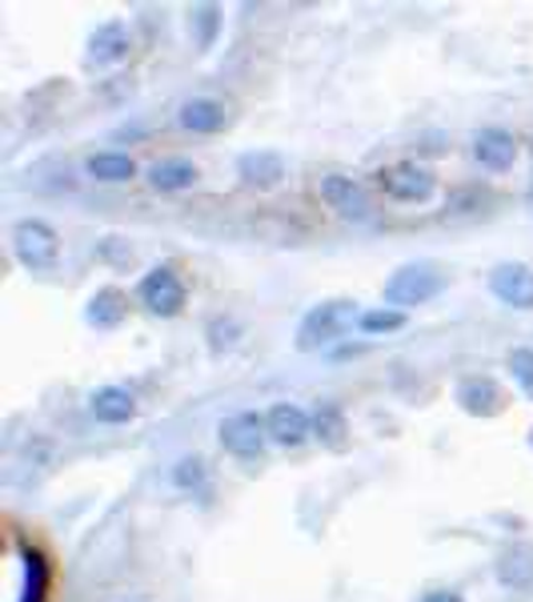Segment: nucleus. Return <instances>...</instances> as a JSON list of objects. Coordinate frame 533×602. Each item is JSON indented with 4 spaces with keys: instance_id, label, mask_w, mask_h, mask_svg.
Masks as SVG:
<instances>
[{
    "instance_id": "16",
    "label": "nucleus",
    "mask_w": 533,
    "mask_h": 602,
    "mask_svg": "<svg viewBox=\"0 0 533 602\" xmlns=\"http://www.w3.org/2000/svg\"><path fill=\"white\" fill-rule=\"evenodd\" d=\"M197 177H201L197 165L188 157H161V161H153L145 173V181L157 193H185L197 185Z\"/></svg>"
},
{
    "instance_id": "7",
    "label": "nucleus",
    "mask_w": 533,
    "mask_h": 602,
    "mask_svg": "<svg viewBox=\"0 0 533 602\" xmlns=\"http://www.w3.org/2000/svg\"><path fill=\"white\" fill-rule=\"evenodd\" d=\"M321 197L325 205L346 217V222H369L373 217V201H369V190L357 177H346V173H329L321 177Z\"/></svg>"
},
{
    "instance_id": "20",
    "label": "nucleus",
    "mask_w": 533,
    "mask_h": 602,
    "mask_svg": "<svg viewBox=\"0 0 533 602\" xmlns=\"http://www.w3.org/2000/svg\"><path fill=\"white\" fill-rule=\"evenodd\" d=\"M498 582L510 591H530L533 586V547H510L498 559Z\"/></svg>"
},
{
    "instance_id": "27",
    "label": "nucleus",
    "mask_w": 533,
    "mask_h": 602,
    "mask_svg": "<svg viewBox=\"0 0 533 602\" xmlns=\"http://www.w3.org/2000/svg\"><path fill=\"white\" fill-rule=\"evenodd\" d=\"M530 446H533V430H530Z\"/></svg>"
},
{
    "instance_id": "4",
    "label": "nucleus",
    "mask_w": 533,
    "mask_h": 602,
    "mask_svg": "<svg viewBox=\"0 0 533 602\" xmlns=\"http://www.w3.org/2000/svg\"><path fill=\"white\" fill-rule=\"evenodd\" d=\"M136 302H141L153 317H181L188 306V289L173 265H157V269H148V274L141 277Z\"/></svg>"
},
{
    "instance_id": "13",
    "label": "nucleus",
    "mask_w": 533,
    "mask_h": 602,
    "mask_svg": "<svg viewBox=\"0 0 533 602\" xmlns=\"http://www.w3.org/2000/svg\"><path fill=\"white\" fill-rule=\"evenodd\" d=\"M133 53V29L125 21H105L89 32V61L93 64H121Z\"/></svg>"
},
{
    "instance_id": "15",
    "label": "nucleus",
    "mask_w": 533,
    "mask_h": 602,
    "mask_svg": "<svg viewBox=\"0 0 533 602\" xmlns=\"http://www.w3.org/2000/svg\"><path fill=\"white\" fill-rule=\"evenodd\" d=\"M89 414L105 426H125L136 418V398L125 386H101V390L89 394Z\"/></svg>"
},
{
    "instance_id": "3",
    "label": "nucleus",
    "mask_w": 533,
    "mask_h": 602,
    "mask_svg": "<svg viewBox=\"0 0 533 602\" xmlns=\"http://www.w3.org/2000/svg\"><path fill=\"white\" fill-rule=\"evenodd\" d=\"M12 254L32 274H53L61 265V233L41 217H21L12 225Z\"/></svg>"
},
{
    "instance_id": "10",
    "label": "nucleus",
    "mask_w": 533,
    "mask_h": 602,
    "mask_svg": "<svg viewBox=\"0 0 533 602\" xmlns=\"http://www.w3.org/2000/svg\"><path fill=\"white\" fill-rule=\"evenodd\" d=\"M458 406L470 418H498V414L505 410V394L502 386L493 378H485V374H470V378H461L458 381Z\"/></svg>"
},
{
    "instance_id": "9",
    "label": "nucleus",
    "mask_w": 533,
    "mask_h": 602,
    "mask_svg": "<svg viewBox=\"0 0 533 602\" xmlns=\"http://www.w3.org/2000/svg\"><path fill=\"white\" fill-rule=\"evenodd\" d=\"M237 177L249 185V190H277L285 177H289V165L277 149H249L237 157Z\"/></svg>"
},
{
    "instance_id": "18",
    "label": "nucleus",
    "mask_w": 533,
    "mask_h": 602,
    "mask_svg": "<svg viewBox=\"0 0 533 602\" xmlns=\"http://www.w3.org/2000/svg\"><path fill=\"white\" fill-rule=\"evenodd\" d=\"M84 173L101 185H125V181L136 177V161L129 153H116V149H105V153H93L84 161Z\"/></svg>"
},
{
    "instance_id": "21",
    "label": "nucleus",
    "mask_w": 533,
    "mask_h": 602,
    "mask_svg": "<svg viewBox=\"0 0 533 602\" xmlns=\"http://www.w3.org/2000/svg\"><path fill=\"white\" fill-rule=\"evenodd\" d=\"M406 322H409V317L401 314V309L373 306V309H361V317H357V329H361L366 338H381V334H398Z\"/></svg>"
},
{
    "instance_id": "25",
    "label": "nucleus",
    "mask_w": 533,
    "mask_h": 602,
    "mask_svg": "<svg viewBox=\"0 0 533 602\" xmlns=\"http://www.w3.org/2000/svg\"><path fill=\"white\" fill-rule=\"evenodd\" d=\"M188 24L197 29V44L201 49H209L213 37H217V24H221V12L213 9V4H201V9L188 12Z\"/></svg>"
},
{
    "instance_id": "6",
    "label": "nucleus",
    "mask_w": 533,
    "mask_h": 602,
    "mask_svg": "<svg viewBox=\"0 0 533 602\" xmlns=\"http://www.w3.org/2000/svg\"><path fill=\"white\" fill-rule=\"evenodd\" d=\"M221 446L229 450L233 458L240 462H253V458L265 455V442H269V426H265L262 414L253 410H240V414H229L225 422H221Z\"/></svg>"
},
{
    "instance_id": "8",
    "label": "nucleus",
    "mask_w": 533,
    "mask_h": 602,
    "mask_svg": "<svg viewBox=\"0 0 533 602\" xmlns=\"http://www.w3.org/2000/svg\"><path fill=\"white\" fill-rule=\"evenodd\" d=\"M490 294L510 309H533V265L525 262H498L490 269Z\"/></svg>"
},
{
    "instance_id": "22",
    "label": "nucleus",
    "mask_w": 533,
    "mask_h": 602,
    "mask_svg": "<svg viewBox=\"0 0 533 602\" xmlns=\"http://www.w3.org/2000/svg\"><path fill=\"white\" fill-rule=\"evenodd\" d=\"M173 487L177 490H188V494H201V490L209 487V466H205V458H181L177 466H173Z\"/></svg>"
},
{
    "instance_id": "1",
    "label": "nucleus",
    "mask_w": 533,
    "mask_h": 602,
    "mask_svg": "<svg viewBox=\"0 0 533 602\" xmlns=\"http://www.w3.org/2000/svg\"><path fill=\"white\" fill-rule=\"evenodd\" d=\"M450 286V274L433 262H409L398 265L393 274L386 277V286H381V306L389 309H413V306H426L441 289Z\"/></svg>"
},
{
    "instance_id": "12",
    "label": "nucleus",
    "mask_w": 533,
    "mask_h": 602,
    "mask_svg": "<svg viewBox=\"0 0 533 602\" xmlns=\"http://www.w3.org/2000/svg\"><path fill=\"white\" fill-rule=\"evenodd\" d=\"M473 157H478L481 170L490 173H510L513 161H517V141H513L510 129H481L473 137Z\"/></svg>"
},
{
    "instance_id": "11",
    "label": "nucleus",
    "mask_w": 533,
    "mask_h": 602,
    "mask_svg": "<svg viewBox=\"0 0 533 602\" xmlns=\"http://www.w3.org/2000/svg\"><path fill=\"white\" fill-rule=\"evenodd\" d=\"M265 426H269V442L301 446L314 433V414L301 410L297 401H273L269 414H265Z\"/></svg>"
},
{
    "instance_id": "2",
    "label": "nucleus",
    "mask_w": 533,
    "mask_h": 602,
    "mask_svg": "<svg viewBox=\"0 0 533 602\" xmlns=\"http://www.w3.org/2000/svg\"><path fill=\"white\" fill-rule=\"evenodd\" d=\"M357 317H361V306H357L353 297H329V302H317V306H309V314L301 317L294 346L301 349V354H314V349L334 346L337 338H346L349 329L357 326Z\"/></svg>"
},
{
    "instance_id": "23",
    "label": "nucleus",
    "mask_w": 533,
    "mask_h": 602,
    "mask_svg": "<svg viewBox=\"0 0 533 602\" xmlns=\"http://www.w3.org/2000/svg\"><path fill=\"white\" fill-rule=\"evenodd\" d=\"M205 334H209V349L213 354H225V349H233L240 341V334H245V329H240V322L237 317H213L209 326H205Z\"/></svg>"
},
{
    "instance_id": "28",
    "label": "nucleus",
    "mask_w": 533,
    "mask_h": 602,
    "mask_svg": "<svg viewBox=\"0 0 533 602\" xmlns=\"http://www.w3.org/2000/svg\"><path fill=\"white\" fill-rule=\"evenodd\" d=\"M530 201H533V185H530Z\"/></svg>"
},
{
    "instance_id": "14",
    "label": "nucleus",
    "mask_w": 533,
    "mask_h": 602,
    "mask_svg": "<svg viewBox=\"0 0 533 602\" xmlns=\"http://www.w3.org/2000/svg\"><path fill=\"white\" fill-rule=\"evenodd\" d=\"M177 125L197 133V137H213L229 125V109L221 105L217 96H188L185 105L177 109Z\"/></svg>"
},
{
    "instance_id": "26",
    "label": "nucleus",
    "mask_w": 533,
    "mask_h": 602,
    "mask_svg": "<svg viewBox=\"0 0 533 602\" xmlns=\"http://www.w3.org/2000/svg\"><path fill=\"white\" fill-rule=\"evenodd\" d=\"M418 602H465V599H461L458 591H429V594H421Z\"/></svg>"
},
{
    "instance_id": "17",
    "label": "nucleus",
    "mask_w": 533,
    "mask_h": 602,
    "mask_svg": "<svg viewBox=\"0 0 533 602\" xmlns=\"http://www.w3.org/2000/svg\"><path fill=\"white\" fill-rule=\"evenodd\" d=\"M125 317H129V297L116 286H101L89 297V306H84V322L93 329H116Z\"/></svg>"
},
{
    "instance_id": "19",
    "label": "nucleus",
    "mask_w": 533,
    "mask_h": 602,
    "mask_svg": "<svg viewBox=\"0 0 533 602\" xmlns=\"http://www.w3.org/2000/svg\"><path fill=\"white\" fill-rule=\"evenodd\" d=\"M314 438L329 450H346L349 446V422H346V410L337 406V401H321L314 410Z\"/></svg>"
},
{
    "instance_id": "24",
    "label": "nucleus",
    "mask_w": 533,
    "mask_h": 602,
    "mask_svg": "<svg viewBox=\"0 0 533 602\" xmlns=\"http://www.w3.org/2000/svg\"><path fill=\"white\" fill-rule=\"evenodd\" d=\"M505 366H510L513 381L522 386V394L533 401V346H513L510 358H505Z\"/></svg>"
},
{
    "instance_id": "5",
    "label": "nucleus",
    "mask_w": 533,
    "mask_h": 602,
    "mask_svg": "<svg viewBox=\"0 0 533 602\" xmlns=\"http://www.w3.org/2000/svg\"><path fill=\"white\" fill-rule=\"evenodd\" d=\"M377 185L389 201H401V205H421L438 193V177L421 161H393L377 173Z\"/></svg>"
}]
</instances>
